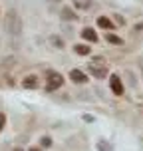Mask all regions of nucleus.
I'll return each instance as SVG.
<instances>
[{
	"label": "nucleus",
	"mask_w": 143,
	"mask_h": 151,
	"mask_svg": "<svg viewBox=\"0 0 143 151\" xmlns=\"http://www.w3.org/2000/svg\"><path fill=\"white\" fill-rule=\"evenodd\" d=\"M98 28H103V30H113L115 26H113V22L107 18V16H99V18H98Z\"/></svg>",
	"instance_id": "obj_8"
},
{
	"label": "nucleus",
	"mask_w": 143,
	"mask_h": 151,
	"mask_svg": "<svg viewBox=\"0 0 143 151\" xmlns=\"http://www.w3.org/2000/svg\"><path fill=\"white\" fill-rule=\"evenodd\" d=\"M90 6H91V0H74L75 10H88Z\"/></svg>",
	"instance_id": "obj_11"
},
{
	"label": "nucleus",
	"mask_w": 143,
	"mask_h": 151,
	"mask_svg": "<svg viewBox=\"0 0 143 151\" xmlns=\"http://www.w3.org/2000/svg\"><path fill=\"white\" fill-rule=\"evenodd\" d=\"M106 42H109V44H113V46L123 44V40H121L119 36H115V34H106Z\"/></svg>",
	"instance_id": "obj_12"
},
{
	"label": "nucleus",
	"mask_w": 143,
	"mask_h": 151,
	"mask_svg": "<svg viewBox=\"0 0 143 151\" xmlns=\"http://www.w3.org/2000/svg\"><path fill=\"white\" fill-rule=\"evenodd\" d=\"M64 86V76H60L58 72H50L48 74V83H46V90L48 91H54Z\"/></svg>",
	"instance_id": "obj_3"
},
{
	"label": "nucleus",
	"mask_w": 143,
	"mask_h": 151,
	"mask_svg": "<svg viewBox=\"0 0 143 151\" xmlns=\"http://www.w3.org/2000/svg\"><path fill=\"white\" fill-rule=\"evenodd\" d=\"M52 42H54V46H58V48H64V44H62V40H60V38H56V36H54V38H52Z\"/></svg>",
	"instance_id": "obj_15"
},
{
	"label": "nucleus",
	"mask_w": 143,
	"mask_h": 151,
	"mask_svg": "<svg viewBox=\"0 0 143 151\" xmlns=\"http://www.w3.org/2000/svg\"><path fill=\"white\" fill-rule=\"evenodd\" d=\"M88 70H90V74H93L96 78H103V76H107V64L103 62V58H101V56L93 58V60L90 62Z\"/></svg>",
	"instance_id": "obj_2"
},
{
	"label": "nucleus",
	"mask_w": 143,
	"mask_h": 151,
	"mask_svg": "<svg viewBox=\"0 0 143 151\" xmlns=\"http://www.w3.org/2000/svg\"><path fill=\"white\" fill-rule=\"evenodd\" d=\"M4 123H6V115H4V113H0V131L4 129Z\"/></svg>",
	"instance_id": "obj_16"
},
{
	"label": "nucleus",
	"mask_w": 143,
	"mask_h": 151,
	"mask_svg": "<svg viewBox=\"0 0 143 151\" xmlns=\"http://www.w3.org/2000/svg\"><path fill=\"white\" fill-rule=\"evenodd\" d=\"M70 78H72V82H75V83H86L88 82V76L83 74L82 70H72V72H70Z\"/></svg>",
	"instance_id": "obj_6"
},
{
	"label": "nucleus",
	"mask_w": 143,
	"mask_h": 151,
	"mask_svg": "<svg viewBox=\"0 0 143 151\" xmlns=\"http://www.w3.org/2000/svg\"><path fill=\"white\" fill-rule=\"evenodd\" d=\"M82 38L88 40V42H91V44H96V42H98V32L93 30V28H83L82 30Z\"/></svg>",
	"instance_id": "obj_7"
},
{
	"label": "nucleus",
	"mask_w": 143,
	"mask_h": 151,
	"mask_svg": "<svg viewBox=\"0 0 143 151\" xmlns=\"http://www.w3.org/2000/svg\"><path fill=\"white\" fill-rule=\"evenodd\" d=\"M22 86L26 88V90H36V88H38V76H34V74H28V76H24V80H22Z\"/></svg>",
	"instance_id": "obj_5"
},
{
	"label": "nucleus",
	"mask_w": 143,
	"mask_h": 151,
	"mask_svg": "<svg viewBox=\"0 0 143 151\" xmlns=\"http://www.w3.org/2000/svg\"><path fill=\"white\" fill-rule=\"evenodd\" d=\"M109 88H111V91L115 93V96H123V91H125L123 82H121V78L117 74H111V76H109Z\"/></svg>",
	"instance_id": "obj_4"
},
{
	"label": "nucleus",
	"mask_w": 143,
	"mask_h": 151,
	"mask_svg": "<svg viewBox=\"0 0 143 151\" xmlns=\"http://www.w3.org/2000/svg\"><path fill=\"white\" fill-rule=\"evenodd\" d=\"M98 147H99V151H111V147H109V145H107L106 141H99Z\"/></svg>",
	"instance_id": "obj_13"
},
{
	"label": "nucleus",
	"mask_w": 143,
	"mask_h": 151,
	"mask_svg": "<svg viewBox=\"0 0 143 151\" xmlns=\"http://www.w3.org/2000/svg\"><path fill=\"white\" fill-rule=\"evenodd\" d=\"M50 145H52V139H50L48 135L42 137V147H50Z\"/></svg>",
	"instance_id": "obj_14"
},
{
	"label": "nucleus",
	"mask_w": 143,
	"mask_h": 151,
	"mask_svg": "<svg viewBox=\"0 0 143 151\" xmlns=\"http://www.w3.org/2000/svg\"><path fill=\"white\" fill-rule=\"evenodd\" d=\"M4 30L10 34V36H20L22 32V18L16 10H8L6 18H4Z\"/></svg>",
	"instance_id": "obj_1"
},
{
	"label": "nucleus",
	"mask_w": 143,
	"mask_h": 151,
	"mask_svg": "<svg viewBox=\"0 0 143 151\" xmlns=\"http://www.w3.org/2000/svg\"><path fill=\"white\" fill-rule=\"evenodd\" d=\"M60 16L64 18V20H78V14H75V12H72V8H62Z\"/></svg>",
	"instance_id": "obj_10"
},
{
	"label": "nucleus",
	"mask_w": 143,
	"mask_h": 151,
	"mask_svg": "<svg viewBox=\"0 0 143 151\" xmlns=\"http://www.w3.org/2000/svg\"><path fill=\"white\" fill-rule=\"evenodd\" d=\"M14 151H22V149H14Z\"/></svg>",
	"instance_id": "obj_18"
},
{
	"label": "nucleus",
	"mask_w": 143,
	"mask_h": 151,
	"mask_svg": "<svg viewBox=\"0 0 143 151\" xmlns=\"http://www.w3.org/2000/svg\"><path fill=\"white\" fill-rule=\"evenodd\" d=\"M28 151H42V147H30Z\"/></svg>",
	"instance_id": "obj_17"
},
{
	"label": "nucleus",
	"mask_w": 143,
	"mask_h": 151,
	"mask_svg": "<svg viewBox=\"0 0 143 151\" xmlns=\"http://www.w3.org/2000/svg\"><path fill=\"white\" fill-rule=\"evenodd\" d=\"M74 52L80 54V56H90V54H91V48L88 44H75L74 46Z\"/></svg>",
	"instance_id": "obj_9"
}]
</instances>
